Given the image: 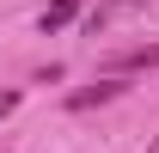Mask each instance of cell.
I'll return each mask as SVG.
<instances>
[{"instance_id": "cell-1", "label": "cell", "mask_w": 159, "mask_h": 153, "mask_svg": "<svg viewBox=\"0 0 159 153\" xmlns=\"http://www.w3.org/2000/svg\"><path fill=\"white\" fill-rule=\"evenodd\" d=\"M141 67H159V43H129V49H116V55H110V80L141 74Z\"/></svg>"}, {"instance_id": "cell-2", "label": "cell", "mask_w": 159, "mask_h": 153, "mask_svg": "<svg viewBox=\"0 0 159 153\" xmlns=\"http://www.w3.org/2000/svg\"><path fill=\"white\" fill-rule=\"evenodd\" d=\"M116 92H122V80H98V86H80V92H67V110H92V104H110Z\"/></svg>"}, {"instance_id": "cell-3", "label": "cell", "mask_w": 159, "mask_h": 153, "mask_svg": "<svg viewBox=\"0 0 159 153\" xmlns=\"http://www.w3.org/2000/svg\"><path fill=\"white\" fill-rule=\"evenodd\" d=\"M74 19H80V0H49L37 25H43V31H61V25H74Z\"/></svg>"}, {"instance_id": "cell-4", "label": "cell", "mask_w": 159, "mask_h": 153, "mask_svg": "<svg viewBox=\"0 0 159 153\" xmlns=\"http://www.w3.org/2000/svg\"><path fill=\"white\" fill-rule=\"evenodd\" d=\"M129 6H141V0H110V6H98V12H92V31H104V25L116 19V12H129Z\"/></svg>"}, {"instance_id": "cell-5", "label": "cell", "mask_w": 159, "mask_h": 153, "mask_svg": "<svg viewBox=\"0 0 159 153\" xmlns=\"http://www.w3.org/2000/svg\"><path fill=\"white\" fill-rule=\"evenodd\" d=\"M12 110H19V92H0V123H6Z\"/></svg>"}]
</instances>
